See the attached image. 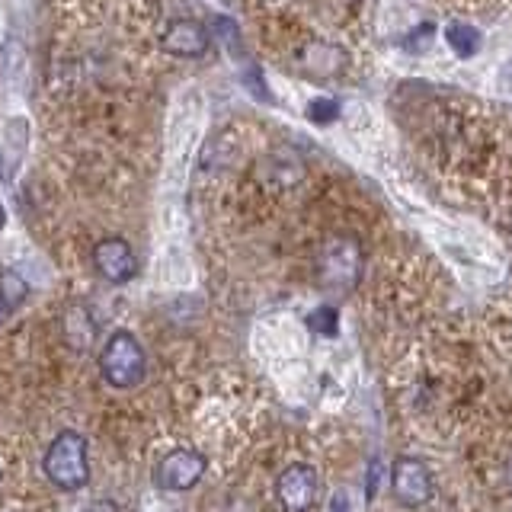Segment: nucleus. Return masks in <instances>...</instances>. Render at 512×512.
Wrapping results in <instances>:
<instances>
[{
  "instance_id": "nucleus-1",
  "label": "nucleus",
  "mask_w": 512,
  "mask_h": 512,
  "mask_svg": "<svg viewBox=\"0 0 512 512\" xmlns=\"http://www.w3.org/2000/svg\"><path fill=\"white\" fill-rule=\"evenodd\" d=\"M45 477L64 493H77L87 487L90 480V455H87V439L74 429H61L45 448L42 458Z\"/></svg>"
},
{
  "instance_id": "nucleus-2",
  "label": "nucleus",
  "mask_w": 512,
  "mask_h": 512,
  "mask_svg": "<svg viewBox=\"0 0 512 512\" xmlns=\"http://www.w3.org/2000/svg\"><path fill=\"white\" fill-rule=\"evenodd\" d=\"M365 269V250L356 237L333 234L317 253V282L330 292H349L356 288Z\"/></svg>"
},
{
  "instance_id": "nucleus-3",
  "label": "nucleus",
  "mask_w": 512,
  "mask_h": 512,
  "mask_svg": "<svg viewBox=\"0 0 512 512\" xmlns=\"http://www.w3.org/2000/svg\"><path fill=\"white\" fill-rule=\"evenodd\" d=\"M144 372H148V356H144V346L138 343V336L128 330L112 333L100 352L103 381L109 388L132 391L135 384L144 381Z\"/></svg>"
},
{
  "instance_id": "nucleus-4",
  "label": "nucleus",
  "mask_w": 512,
  "mask_h": 512,
  "mask_svg": "<svg viewBox=\"0 0 512 512\" xmlns=\"http://www.w3.org/2000/svg\"><path fill=\"white\" fill-rule=\"evenodd\" d=\"M208 461L196 448H173L164 458L157 461L154 468V487H160L164 493H183L192 490L205 477Z\"/></svg>"
},
{
  "instance_id": "nucleus-5",
  "label": "nucleus",
  "mask_w": 512,
  "mask_h": 512,
  "mask_svg": "<svg viewBox=\"0 0 512 512\" xmlns=\"http://www.w3.org/2000/svg\"><path fill=\"white\" fill-rule=\"evenodd\" d=\"M391 490L397 496L400 506H426L436 493V484H432V474L429 468L413 455H400L391 468Z\"/></svg>"
},
{
  "instance_id": "nucleus-6",
  "label": "nucleus",
  "mask_w": 512,
  "mask_h": 512,
  "mask_svg": "<svg viewBox=\"0 0 512 512\" xmlns=\"http://www.w3.org/2000/svg\"><path fill=\"white\" fill-rule=\"evenodd\" d=\"M282 512H311L317 506V471L311 464H288L276 480Z\"/></svg>"
},
{
  "instance_id": "nucleus-7",
  "label": "nucleus",
  "mask_w": 512,
  "mask_h": 512,
  "mask_svg": "<svg viewBox=\"0 0 512 512\" xmlns=\"http://www.w3.org/2000/svg\"><path fill=\"white\" fill-rule=\"evenodd\" d=\"M93 269L96 276L109 285H125L135 279L138 272V256L125 244L122 237H106L93 247Z\"/></svg>"
},
{
  "instance_id": "nucleus-8",
  "label": "nucleus",
  "mask_w": 512,
  "mask_h": 512,
  "mask_svg": "<svg viewBox=\"0 0 512 512\" xmlns=\"http://www.w3.org/2000/svg\"><path fill=\"white\" fill-rule=\"evenodd\" d=\"M160 45L176 58H202L208 45H212V36H208V29L199 20L180 16V20H170L167 29L160 32Z\"/></svg>"
},
{
  "instance_id": "nucleus-9",
  "label": "nucleus",
  "mask_w": 512,
  "mask_h": 512,
  "mask_svg": "<svg viewBox=\"0 0 512 512\" xmlns=\"http://www.w3.org/2000/svg\"><path fill=\"white\" fill-rule=\"evenodd\" d=\"M26 148H29V122L16 116L4 125V141H0V180L4 183H10L16 170L23 167Z\"/></svg>"
},
{
  "instance_id": "nucleus-10",
  "label": "nucleus",
  "mask_w": 512,
  "mask_h": 512,
  "mask_svg": "<svg viewBox=\"0 0 512 512\" xmlns=\"http://www.w3.org/2000/svg\"><path fill=\"white\" fill-rule=\"evenodd\" d=\"M61 333H64V343L74 352H87L96 340V333H100V327H96V317L87 304H71L61 317Z\"/></svg>"
},
{
  "instance_id": "nucleus-11",
  "label": "nucleus",
  "mask_w": 512,
  "mask_h": 512,
  "mask_svg": "<svg viewBox=\"0 0 512 512\" xmlns=\"http://www.w3.org/2000/svg\"><path fill=\"white\" fill-rule=\"evenodd\" d=\"M29 298V282L16 269L0 272V324L10 320Z\"/></svg>"
},
{
  "instance_id": "nucleus-12",
  "label": "nucleus",
  "mask_w": 512,
  "mask_h": 512,
  "mask_svg": "<svg viewBox=\"0 0 512 512\" xmlns=\"http://www.w3.org/2000/svg\"><path fill=\"white\" fill-rule=\"evenodd\" d=\"M266 180L272 186H295L301 180V160L292 151H276L266 157Z\"/></svg>"
},
{
  "instance_id": "nucleus-13",
  "label": "nucleus",
  "mask_w": 512,
  "mask_h": 512,
  "mask_svg": "<svg viewBox=\"0 0 512 512\" xmlns=\"http://www.w3.org/2000/svg\"><path fill=\"white\" fill-rule=\"evenodd\" d=\"M445 42L461 58H468V55L477 52V32L471 26H464V23H452V26H448L445 29Z\"/></svg>"
},
{
  "instance_id": "nucleus-14",
  "label": "nucleus",
  "mask_w": 512,
  "mask_h": 512,
  "mask_svg": "<svg viewBox=\"0 0 512 512\" xmlns=\"http://www.w3.org/2000/svg\"><path fill=\"white\" fill-rule=\"evenodd\" d=\"M311 330H317V333H327V336H333L336 333V311L333 308H317L314 314H311Z\"/></svg>"
},
{
  "instance_id": "nucleus-15",
  "label": "nucleus",
  "mask_w": 512,
  "mask_h": 512,
  "mask_svg": "<svg viewBox=\"0 0 512 512\" xmlns=\"http://www.w3.org/2000/svg\"><path fill=\"white\" fill-rule=\"evenodd\" d=\"M308 116H311L314 122H330V119L336 116V103H333V100H314L311 109H308Z\"/></svg>"
},
{
  "instance_id": "nucleus-16",
  "label": "nucleus",
  "mask_w": 512,
  "mask_h": 512,
  "mask_svg": "<svg viewBox=\"0 0 512 512\" xmlns=\"http://www.w3.org/2000/svg\"><path fill=\"white\" fill-rule=\"evenodd\" d=\"M80 512H122V509L112 503V500H93V503H87Z\"/></svg>"
},
{
  "instance_id": "nucleus-17",
  "label": "nucleus",
  "mask_w": 512,
  "mask_h": 512,
  "mask_svg": "<svg viewBox=\"0 0 512 512\" xmlns=\"http://www.w3.org/2000/svg\"><path fill=\"white\" fill-rule=\"evenodd\" d=\"M4 224H7V212H4V205H0V231H4Z\"/></svg>"
}]
</instances>
